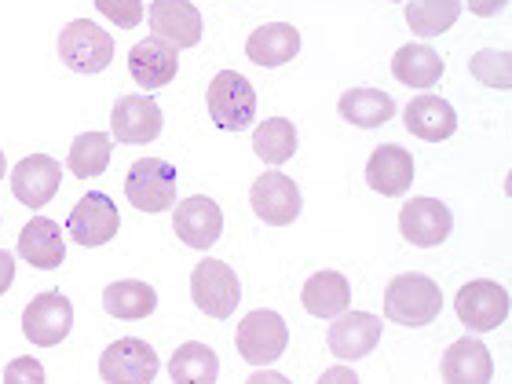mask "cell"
I'll list each match as a JSON object with an SVG mask.
<instances>
[{
  "instance_id": "cell-1",
  "label": "cell",
  "mask_w": 512,
  "mask_h": 384,
  "mask_svg": "<svg viewBox=\"0 0 512 384\" xmlns=\"http://www.w3.org/2000/svg\"><path fill=\"white\" fill-rule=\"evenodd\" d=\"M443 311V293L428 275H395L384 289V315L399 326H428Z\"/></svg>"
},
{
  "instance_id": "cell-2",
  "label": "cell",
  "mask_w": 512,
  "mask_h": 384,
  "mask_svg": "<svg viewBox=\"0 0 512 384\" xmlns=\"http://www.w3.org/2000/svg\"><path fill=\"white\" fill-rule=\"evenodd\" d=\"M59 59L74 74H103L114 63V37L92 19H74L59 30Z\"/></svg>"
},
{
  "instance_id": "cell-3",
  "label": "cell",
  "mask_w": 512,
  "mask_h": 384,
  "mask_svg": "<svg viewBox=\"0 0 512 384\" xmlns=\"http://www.w3.org/2000/svg\"><path fill=\"white\" fill-rule=\"evenodd\" d=\"M205 107H209V118H213L216 128H224V132H246L256 121V92L242 74L220 70L209 81Z\"/></svg>"
},
{
  "instance_id": "cell-4",
  "label": "cell",
  "mask_w": 512,
  "mask_h": 384,
  "mask_svg": "<svg viewBox=\"0 0 512 384\" xmlns=\"http://www.w3.org/2000/svg\"><path fill=\"white\" fill-rule=\"evenodd\" d=\"M191 300L209 319H231L242 300V282H238L235 267L224 260H202L191 271Z\"/></svg>"
},
{
  "instance_id": "cell-5",
  "label": "cell",
  "mask_w": 512,
  "mask_h": 384,
  "mask_svg": "<svg viewBox=\"0 0 512 384\" xmlns=\"http://www.w3.org/2000/svg\"><path fill=\"white\" fill-rule=\"evenodd\" d=\"M286 344H289V326L278 311H249L235 330V348L249 366L278 363L282 352H286Z\"/></svg>"
},
{
  "instance_id": "cell-6",
  "label": "cell",
  "mask_w": 512,
  "mask_h": 384,
  "mask_svg": "<svg viewBox=\"0 0 512 384\" xmlns=\"http://www.w3.org/2000/svg\"><path fill=\"white\" fill-rule=\"evenodd\" d=\"M125 198L139 213H165L176 205V165L165 158H139L125 176Z\"/></svg>"
},
{
  "instance_id": "cell-7",
  "label": "cell",
  "mask_w": 512,
  "mask_h": 384,
  "mask_svg": "<svg viewBox=\"0 0 512 384\" xmlns=\"http://www.w3.org/2000/svg\"><path fill=\"white\" fill-rule=\"evenodd\" d=\"M454 311L469 333H491L509 319V293L491 278H476L469 286H461Z\"/></svg>"
},
{
  "instance_id": "cell-8",
  "label": "cell",
  "mask_w": 512,
  "mask_h": 384,
  "mask_svg": "<svg viewBox=\"0 0 512 384\" xmlns=\"http://www.w3.org/2000/svg\"><path fill=\"white\" fill-rule=\"evenodd\" d=\"M118 231H121L118 205L110 202L103 191H88L85 198L70 209V216H66V235L74 238L77 246H85V249L107 246Z\"/></svg>"
},
{
  "instance_id": "cell-9",
  "label": "cell",
  "mask_w": 512,
  "mask_h": 384,
  "mask_svg": "<svg viewBox=\"0 0 512 384\" xmlns=\"http://www.w3.org/2000/svg\"><path fill=\"white\" fill-rule=\"evenodd\" d=\"M74 330V304L63 293H37L22 311V333L30 337V344L37 348H55L59 341H66Z\"/></svg>"
},
{
  "instance_id": "cell-10",
  "label": "cell",
  "mask_w": 512,
  "mask_h": 384,
  "mask_svg": "<svg viewBox=\"0 0 512 384\" xmlns=\"http://www.w3.org/2000/svg\"><path fill=\"white\" fill-rule=\"evenodd\" d=\"M249 205H253V213L271 227H286L293 224L304 209V198H300V187L289 180L286 172H264V176H256L253 187H249Z\"/></svg>"
},
{
  "instance_id": "cell-11",
  "label": "cell",
  "mask_w": 512,
  "mask_h": 384,
  "mask_svg": "<svg viewBox=\"0 0 512 384\" xmlns=\"http://www.w3.org/2000/svg\"><path fill=\"white\" fill-rule=\"evenodd\" d=\"M158 370V352L139 337H121L99 359V377L110 384H150Z\"/></svg>"
},
{
  "instance_id": "cell-12",
  "label": "cell",
  "mask_w": 512,
  "mask_h": 384,
  "mask_svg": "<svg viewBox=\"0 0 512 384\" xmlns=\"http://www.w3.org/2000/svg\"><path fill=\"white\" fill-rule=\"evenodd\" d=\"M399 231L410 246L417 249H436L443 246L454 231V216L439 198H410L399 213Z\"/></svg>"
},
{
  "instance_id": "cell-13",
  "label": "cell",
  "mask_w": 512,
  "mask_h": 384,
  "mask_svg": "<svg viewBox=\"0 0 512 384\" xmlns=\"http://www.w3.org/2000/svg\"><path fill=\"white\" fill-rule=\"evenodd\" d=\"M326 344L330 352L344 363H355V359H366L381 344V319L370 315V311H348L333 315L330 333H326Z\"/></svg>"
},
{
  "instance_id": "cell-14",
  "label": "cell",
  "mask_w": 512,
  "mask_h": 384,
  "mask_svg": "<svg viewBox=\"0 0 512 384\" xmlns=\"http://www.w3.org/2000/svg\"><path fill=\"white\" fill-rule=\"evenodd\" d=\"M165 128V114L150 96H121L110 110V132L125 147H139V143H154Z\"/></svg>"
},
{
  "instance_id": "cell-15",
  "label": "cell",
  "mask_w": 512,
  "mask_h": 384,
  "mask_svg": "<svg viewBox=\"0 0 512 384\" xmlns=\"http://www.w3.org/2000/svg\"><path fill=\"white\" fill-rule=\"evenodd\" d=\"M147 22L154 37L165 44H172L176 52L180 48H194L202 41V11L194 8L191 0H154L147 8Z\"/></svg>"
},
{
  "instance_id": "cell-16",
  "label": "cell",
  "mask_w": 512,
  "mask_h": 384,
  "mask_svg": "<svg viewBox=\"0 0 512 384\" xmlns=\"http://www.w3.org/2000/svg\"><path fill=\"white\" fill-rule=\"evenodd\" d=\"M172 231L180 235V242L187 249H209L224 235V213H220V205H216L213 198L194 194V198L176 205Z\"/></svg>"
},
{
  "instance_id": "cell-17",
  "label": "cell",
  "mask_w": 512,
  "mask_h": 384,
  "mask_svg": "<svg viewBox=\"0 0 512 384\" xmlns=\"http://www.w3.org/2000/svg\"><path fill=\"white\" fill-rule=\"evenodd\" d=\"M59 183H63V169L48 154H30L11 169V194L30 209H41V205L52 202L59 194Z\"/></svg>"
},
{
  "instance_id": "cell-18",
  "label": "cell",
  "mask_w": 512,
  "mask_h": 384,
  "mask_svg": "<svg viewBox=\"0 0 512 384\" xmlns=\"http://www.w3.org/2000/svg\"><path fill=\"white\" fill-rule=\"evenodd\" d=\"M366 183L374 187L384 198H399V194L410 191L414 183V158L406 147H395V143H384L370 154L366 161Z\"/></svg>"
},
{
  "instance_id": "cell-19",
  "label": "cell",
  "mask_w": 512,
  "mask_h": 384,
  "mask_svg": "<svg viewBox=\"0 0 512 384\" xmlns=\"http://www.w3.org/2000/svg\"><path fill=\"white\" fill-rule=\"evenodd\" d=\"M439 374L450 384H487L494 377V359L483 341L461 337V341H454L447 352H443Z\"/></svg>"
},
{
  "instance_id": "cell-20",
  "label": "cell",
  "mask_w": 512,
  "mask_h": 384,
  "mask_svg": "<svg viewBox=\"0 0 512 384\" xmlns=\"http://www.w3.org/2000/svg\"><path fill=\"white\" fill-rule=\"evenodd\" d=\"M403 125L410 136L425 139V143H443L458 132V114L443 96H417L406 103Z\"/></svg>"
},
{
  "instance_id": "cell-21",
  "label": "cell",
  "mask_w": 512,
  "mask_h": 384,
  "mask_svg": "<svg viewBox=\"0 0 512 384\" xmlns=\"http://www.w3.org/2000/svg\"><path fill=\"white\" fill-rule=\"evenodd\" d=\"M176 70H180V55L158 37H147L128 52V74L139 88H165L176 77Z\"/></svg>"
},
{
  "instance_id": "cell-22",
  "label": "cell",
  "mask_w": 512,
  "mask_h": 384,
  "mask_svg": "<svg viewBox=\"0 0 512 384\" xmlns=\"http://www.w3.org/2000/svg\"><path fill=\"white\" fill-rule=\"evenodd\" d=\"M66 231L48 216H33L30 224L22 227L19 235V256L26 264L41 267V271H55L66 260Z\"/></svg>"
},
{
  "instance_id": "cell-23",
  "label": "cell",
  "mask_w": 512,
  "mask_h": 384,
  "mask_svg": "<svg viewBox=\"0 0 512 384\" xmlns=\"http://www.w3.org/2000/svg\"><path fill=\"white\" fill-rule=\"evenodd\" d=\"M297 52H300V33L289 22H267V26L249 33L246 41V59L256 66H267V70L297 59Z\"/></svg>"
},
{
  "instance_id": "cell-24",
  "label": "cell",
  "mask_w": 512,
  "mask_h": 384,
  "mask_svg": "<svg viewBox=\"0 0 512 384\" xmlns=\"http://www.w3.org/2000/svg\"><path fill=\"white\" fill-rule=\"evenodd\" d=\"M300 304L315 319H333L352 304V286L341 271H315L300 289Z\"/></svg>"
},
{
  "instance_id": "cell-25",
  "label": "cell",
  "mask_w": 512,
  "mask_h": 384,
  "mask_svg": "<svg viewBox=\"0 0 512 384\" xmlns=\"http://www.w3.org/2000/svg\"><path fill=\"white\" fill-rule=\"evenodd\" d=\"M103 308H107V315H114V319L136 322V319L154 315L158 293H154V286L139 282V278H121V282H110V286L103 289Z\"/></svg>"
},
{
  "instance_id": "cell-26",
  "label": "cell",
  "mask_w": 512,
  "mask_h": 384,
  "mask_svg": "<svg viewBox=\"0 0 512 384\" xmlns=\"http://www.w3.org/2000/svg\"><path fill=\"white\" fill-rule=\"evenodd\" d=\"M341 118L355 128H381L395 118V99L381 88H348L337 103Z\"/></svg>"
},
{
  "instance_id": "cell-27",
  "label": "cell",
  "mask_w": 512,
  "mask_h": 384,
  "mask_svg": "<svg viewBox=\"0 0 512 384\" xmlns=\"http://www.w3.org/2000/svg\"><path fill=\"white\" fill-rule=\"evenodd\" d=\"M392 74L406 88H432L443 77V59L428 44H403L392 59Z\"/></svg>"
},
{
  "instance_id": "cell-28",
  "label": "cell",
  "mask_w": 512,
  "mask_h": 384,
  "mask_svg": "<svg viewBox=\"0 0 512 384\" xmlns=\"http://www.w3.org/2000/svg\"><path fill=\"white\" fill-rule=\"evenodd\" d=\"M169 374H172V381H180V384H213L216 377H220V359H216V352L209 344L187 341L172 352Z\"/></svg>"
},
{
  "instance_id": "cell-29",
  "label": "cell",
  "mask_w": 512,
  "mask_h": 384,
  "mask_svg": "<svg viewBox=\"0 0 512 384\" xmlns=\"http://www.w3.org/2000/svg\"><path fill=\"white\" fill-rule=\"evenodd\" d=\"M461 15V0H406V26L417 37H439L447 33Z\"/></svg>"
},
{
  "instance_id": "cell-30",
  "label": "cell",
  "mask_w": 512,
  "mask_h": 384,
  "mask_svg": "<svg viewBox=\"0 0 512 384\" xmlns=\"http://www.w3.org/2000/svg\"><path fill=\"white\" fill-rule=\"evenodd\" d=\"M253 150L256 158L267 165H282L297 154V128L289 118H264L253 132Z\"/></svg>"
},
{
  "instance_id": "cell-31",
  "label": "cell",
  "mask_w": 512,
  "mask_h": 384,
  "mask_svg": "<svg viewBox=\"0 0 512 384\" xmlns=\"http://www.w3.org/2000/svg\"><path fill=\"white\" fill-rule=\"evenodd\" d=\"M110 136L107 132H81V136L70 143V154H66V169L81 176V180H92V176H103L110 165Z\"/></svg>"
},
{
  "instance_id": "cell-32",
  "label": "cell",
  "mask_w": 512,
  "mask_h": 384,
  "mask_svg": "<svg viewBox=\"0 0 512 384\" xmlns=\"http://www.w3.org/2000/svg\"><path fill=\"white\" fill-rule=\"evenodd\" d=\"M469 70L476 81H483L487 88H498V92L512 85V55L498 52V48H483V52L472 55Z\"/></svg>"
},
{
  "instance_id": "cell-33",
  "label": "cell",
  "mask_w": 512,
  "mask_h": 384,
  "mask_svg": "<svg viewBox=\"0 0 512 384\" xmlns=\"http://www.w3.org/2000/svg\"><path fill=\"white\" fill-rule=\"evenodd\" d=\"M96 8L103 11L118 30H136L139 22L147 19L143 0H96Z\"/></svg>"
},
{
  "instance_id": "cell-34",
  "label": "cell",
  "mask_w": 512,
  "mask_h": 384,
  "mask_svg": "<svg viewBox=\"0 0 512 384\" xmlns=\"http://www.w3.org/2000/svg\"><path fill=\"white\" fill-rule=\"evenodd\" d=\"M4 381L8 384H19V381H30V384H41L44 381V366L37 363V359H11L8 366H4Z\"/></svg>"
},
{
  "instance_id": "cell-35",
  "label": "cell",
  "mask_w": 512,
  "mask_h": 384,
  "mask_svg": "<svg viewBox=\"0 0 512 384\" xmlns=\"http://www.w3.org/2000/svg\"><path fill=\"white\" fill-rule=\"evenodd\" d=\"M465 4H469V11L472 15H480V19H494L498 11L509 8V0H465Z\"/></svg>"
},
{
  "instance_id": "cell-36",
  "label": "cell",
  "mask_w": 512,
  "mask_h": 384,
  "mask_svg": "<svg viewBox=\"0 0 512 384\" xmlns=\"http://www.w3.org/2000/svg\"><path fill=\"white\" fill-rule=\"evenodd\" d=\"M11 282H15V256L0 249V297L11 289Z\"/></svg>"
},
{
  "instance_id": "cell-37",
  "label": "cell",
  "mask_w": 512,
  "mask_h": 384,
  "mask_svg": "<svg viewBox=\"0 0 512 384\" xmlns=\"http://www.w3.org/2000/svg\"><path fill=\"white\" fill-rule=\"evenodd\" d=\"M322 381H359V377H355V370H341L337 366V370H322Z\"/></svg>"
},
{
  "instance_id": "cell-38",
  "label": "cell",
  "mask_w": 512,
  "mask_h": 384,
  "mask_svg": "<svg viewBox=\"0 0 512 384\" xmlns=\"http://www.w3.org/2000/svg\"><path fill=\"white\" fill-rule=\"evenodd\" d=\"M249 381L264 384V381H286V377H282V374H275V370H256V374L249 377Z\"/></svg>"
},
{
  "instance_id": "cell-39",
  "label": "cell",
  "mask_w": 512,
  "mask_h": 384,
  "mask_svg": "<svg viewBox=\"0 0 512 384\" xmlns=\"http://www.w3.org/2000/svg\"><path fill=\"white\" fill-rule=\"evenodd\" d=\"M0 176H8V161H4V150H0Z\"/></svg>"
}]
</instances>
